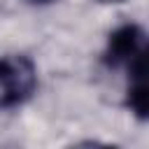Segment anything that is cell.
Masks as SVG:
<instances>
[{"label": "cell", "instance_id": "1", "mask_svg": "<svg viewBox=\"0 0 149 149\" xmlns=\"http://www.w3.org/2000/svg\"><path fill=\"white\" fill-rule=\"evenodd\" d=\"M102 68L126 74V107L140 119H147V33L140 23H123L109 33L102 51Z\"/></svg>", "mask_w": 149, "mask_h": 149}, {"label": "cell", "instance_id": "2", "mask_svg": "<svg viewBox=\"0 0 149 149\" xmlns=\"http://www.w3.org/2000/svg\"><path fill=\"white\" fill-rule=\"evenodd\" d=\"M37 88V68L23 54L0 56V112L21 107Z\"/></svg>", "mask_w": 149, "mask_h": 149}, {"label": "cell", "instance_id": "3", "mask_svg": "<svg viewBox=\"0 0 149 149\" xmlns=\"http://www.w3.org/2000/svg\"><path fill=\"white\" fill-rule=\"evenodd\" d=\"M26 2H30V5H51L54 0H26Z\"/></svg>", "mask_w": 149, "mask_h": 149}, {"label": "cell", "instance_id": "4", "mask_svg": "<svg viewBox=\"0 0 149 149\" xmlns=\"http://www.w3.org/2000/svg\"><path fill=\"white\" fill-rule=\"evenodd\" d=\"M98 2H105V5H116V2H123V0H98Z\"/></svg>", "mask_w": 149, "mask_h": 149}]
</instances>
